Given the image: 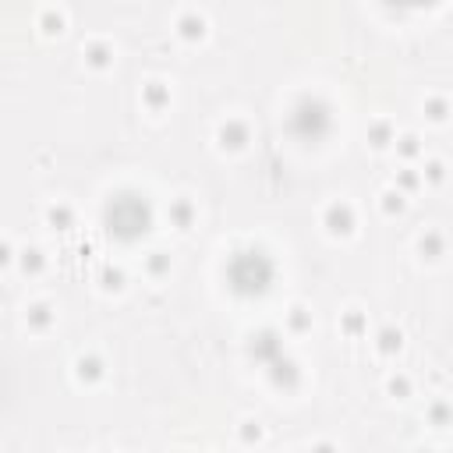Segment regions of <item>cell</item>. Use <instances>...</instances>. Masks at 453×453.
Listing matches in <instances>:
<instances>
[{"label": "cell", "mask_w": 453, "mask_h": 453, "mask_svg": "<svg viewBox=\"0 0 453 453\" xmlns=\"http://www.w3.org/2000/svg\"><path fill=\"white\" fill-rule=\"evenodd\" d=\"M226 276L237 294H262L273 280V262L262 251H241V255H234Z\"/></svg>", "instance_id": "6da1fadb"}, {"label": "cell", "mask_w": 453, "mask_h": 453, "mask_svg": "<svg viewBox=\"0 0 453 453\" xmlns=\"http://www.w3.org/2000/svg\"><path fill=\"white\" fill-rule=\"evenodd\" d=\"M149 205L138 198V195H117L110 205H106V226L117 234V237H138L149 230Z\"/></svg>", "instance_id": "7a4b0ae2"}]
</instances>
